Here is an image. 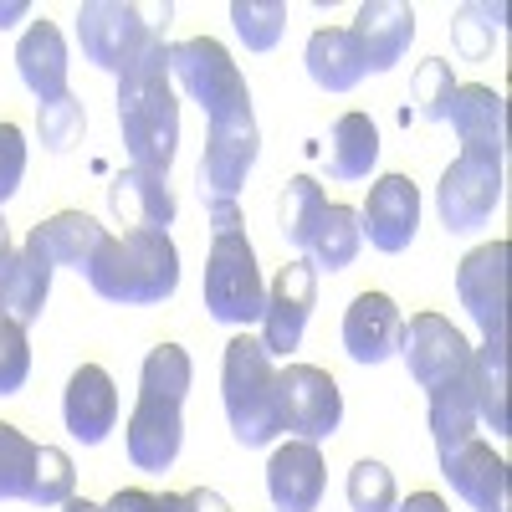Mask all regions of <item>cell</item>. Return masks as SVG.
I'll list each match as a JSON object with an SVG mask.
<instances>
[{
    "instance_id": "6da1fadb",
    "label": "cell",
    "mask_w": 512,
    "mask_h": 512,
    "mask_svg": "<svg viewBox=\"0 0 512 512\" xmlns=\"http://www.w3.org/2000/svg\"><path fill=\"white\" fill-rule=\"evenodd\" d=\"M118 128H123V149L134 159V169L169 175L180 149V103H175V88H169L164 31H154L134 52V62L118 72Z\"/></svg>"
},
{
    "instance_id": "7a4b0ae2",
    "label": "cell",
    "mask_w": 512,
    "mask_h": 512,
    "mask_svg": "<svg viewBox=\"0 0 512 512\" xmlns=\"http://www.w3.org/2000/svg\"><path fill=\"white\" fill-rule=\"evenodd\" d=\"M195 364L180 344H154L139 369V405L128 415V461L139 472H164L175 466L185 441V395H190Z\"/></svg>"
},
{
    "instance_id": "3957f363",
    "label": "cell",
    "mask_w": 512,
    "mask_h": 512,
    "mask_svg": "<svg viewBox=\"0 0 512 512\" xmlns=\"http://www.w3.org/2000/svg\"><path fill=\"white\" fill-rule=\"evenodd\" d=\"M205 216H210L205 313L216 318V323H231V328L262 323L267 287H262V272H256V251H251V241H246V226H241L236 200H226V205H205Z\"/></svg>"
},
{
    "instance_id": "277c9868",
    "label": "cell",
    "mask_w": 512,
    "mask_h": 512,
    "mask_svg": "<svg viewBox=\"0 0 512 512\" xmlns=\"http://www.w3.org/2000/svg\"><path fill=\"white\" fill-rule=\"evenodd\" d=\"M82 277L108 303H164L180 287V251L169 241V231L103 236V246L93 251Z\"/></svg>"
},
{
    "instance_id": "5b68a950",
    "label": "cell",
    "mask_w": 512,
    "mask_h": 512,
    "mask_svg": "<svg viewBox=\"0 0 512 512\" xmlns=\"http://www.w3.org/2000/svg\"><path fill=\"white\" fill-rule=\"evenodd\" d=\"M221 395H226V420L241 446H267L277 436V369L262 338H231L221 359Z\"/></svg>"
},
{
    "instance_id": "8992f818",
    "label": "cell",
    "mask_w": 512,
    "mask_h": 512,
    "mask_svg": "<svg viewBox=\"0 0 512 512\" xmlns=\"http://www.w3.org/2000/svg\"><path fill=\"white\" fill-rule=\"evenodd\" d=\"M175 6H128V0H88L77 6L82 57L103 72H123L154 31H169Z\"/></svg>"
},
{
    "instance_id": "52a82bcc",
    "label": "cell",
    "mask_w": 512,
    "mask_h": 512,
    "mask_svg": "<svg viewBox=\"0 0 512 512\" xmlns=\"http://www.w3.org/2000/svg\"><path fill=\"white\" fill-rule=\"evenodd\" d=\"M169 77L205 108V118H231V113H251V88L241 67L231 62V52L210 36H190L169 47Z\"/></svg>"
},
{
    "instance_id": "ba28073f",
    "label": "cell",
    "mask_w": 512,
    "mask_h": 512,
    "mask_svg": "<svg viewBox=\"0 0 512 512\" xmlns=\"http://www.w3.org/2000/svg\"><path fill=\"white\" fill-rule=\"evenodd\" d=\"M502 200V154L497 149H461V159L441 175L436 185V210H441V226L466 236L487 226V216Z\"/></svg>"
},
{
    "instance_id": "9c48e42d",
    "label": "cell",
    "mask_w": 512,
    "mask_h": 512,
    "mask_svg": "<svg viewBox=\"0 0 512 512\" xmlns=\"http://www.w3.org/2000/svg\"><path fill=\"white\" fill-rule=\"evenodd\" d=\"M344 420V395L328 369L313 364H287L277 374V431L297 436V441H328Z\"/></svg>"
},
{
    "instance_id": "30bf717a",
    "label": "cell",
    "mask_w": 512,
    "mask_h": 512,
    "mask_svg": "<svg viewBox=\"0 0 512 512\" xmlns=\"http://www.w3.org/2000/svg\"><path fill=\"white\" fill-rule=\"evenodd\" d=\"M256 149H262V134H256L251 113H231V118L210 123V139H205V154H200V169H195L200 200L205 205L236 200L246 175H251V164H256Z\"/></svg>"
},
{
    "instance_id": "8fae6325",
    "label": "cell",
    "mask_w": 512,
    "mask_h": 512,
    "mask_svg": "<svg viewBox=\"0 0 512 512\" xmlns=\"http://www.w3.org/2000/svg\"><path fill=\"white\" fill-rule=\"evenodd\" d=\"M318 308V267L308 262V256H297V262H287L267 292L262 303V349L267 354H292L297 344H303V328Z\"/></svg>"
},
{
    "instance_id": "7c38bea8",
    "label": "cell",
    "mask_w": 512,
    "mask_h": 512,
    "mask_svg": "<svg viewBox=\"0 0 512 512\" xmlns=\"http://www.w3.org/2000/svg\"><path fill=\"white\" fill-rule=\"evenodd\" d=\"M507 256H512L507 241H487L472 256H461L456 267V297L482 328V338L507 333Z\"/></svg>"
},
{
    "instance_id": "4fadbf2b",
    "label": "cell",
    "mask_w": 512,
    "mask_h": 512,
    "mask_svg": "<svg viewBox=\"0 0 512 512\" xmlns=\"http://www.w3.org/2000/svg\"><path fill=\"white\" fill-rule=\"evenodd\" d=\"M400 354H405V364H410V374H415L420 390H431V384L461 374L466 359H472L461 328H456L451 318H441V313H415L410 328L400 333Z\"/></svg>"
},
{
    "instance_id": "5bb4252c",
    "label": "cell",
    "mask_w": 512,
    "mask_h": 512,
    "mask_svg": "<svg viewBox=\"0 0 512 512\" xmlns=\"http://www.w3.org/2000/svg\"><path fill=\"white\" fill-rule=\"evenodd\" d=\"M359 231L369 236L374 251H405L420 231V190L405 175H384L374 180L364 210H359Z\"/></svg>"
},
{
    "instance_id": "9a60e30c",
    "label": "cell",
    "mask_w": 512,
    "mask_h": 512,
    "mask_svg": "<svg viewBox=\"0 0 512 512\" xmlns=\"http://www.w3.org/2000/svg\"><path fill=\"white\" fill-rule=\"evenodd\" d=\"M441 477L456 487L461 502H472L477 512H507V461L487 441H466L451 456H441Z\"/></svg>"
},
{
    "instance_id": "2e32d148",
    "label": "cell",
    "mask_w": 512,
    "mask_h": 512,
    "mask_svg": "<svg viewBox=\"0 0 512 512\" xmlns=\"http://www.w3.org/2000/svg\"><path fill=\"white\" fill-rule=\"evenodd\" d=\"M400 333H405V318L395 308V297L384 292H359L344 313V349L354 364H384L390 354H400Z\"/></svg>"
},
{
    "instance_id": "e0dca14e",
    "label": "cell",
    "mask_w": 512,
    "mask_h": 512,
    "mask_svg": "<svg viewBox=\"0 0 512 512\" xmlns=\"http://www.w3.org/2000/svg\"><path fill=\"white\" fill-rule=\"evenodd\" d=\"M47 292H52V256L41 251L36 236H26V246L11 251V262L0 267V318L31 328L47 308Z\"/></svg>"
},
{
    "instance_id": "ac0fdd59",
    "label": "cell",
    "mask_w": 512,
    "mask_h": 512,
    "mask_svg": "<svg viewBox=\"0 0 512 512\" xmlns=\"http://www.w3.org/2000/svg\"><path fill=\"white\" fill-rule=\"evenodd\" d=\"M267 492L277 512H318L323 502V456L313 441H287L267 461Z\"/></svg>"
},
{
    "instance_id": "d6986e66",
    "label": "cell",
    "mask_w": 512,
    "mask_h": 512,
    "mask_svg": "<svg viewBox=\"0 0 512 512\" xmlns=\"http://www.w3.org/2000/svg\"><path fill=\"white\" fill-rule=\"evenodd\" d=\"M62 420H67V431H72L82 446H98V441H108V431L118 425V390H113L108 369H98V364H82V369L67 379Z\"/></svg>"
},
{
    "instance_id": "ffe728a7",
    "label": "cell",
    "mask_w": 512,
    "mask_h": 512,
    "mask_svg": "<svg viewBox=\"0 0 512 512\" xmlns=\"http://www.w3.org/2000/svg\"><path fill=\"white\" fill-rule=\"evenodd\" d=\"M108 210L128 231H169L175 221V195H169V175H149V169H123L108 185Z\"/></svg>"
},
{
    "instance_id": "44dd1931",
    "label": "cell",
    "mask_w": 512,
    "mask_h": 512,
    "mask_svg": "<svg viewBox=\"0 0 512 512\" xmlns=\"http://www.w3.org/2000/svg\"><path fill=\"white\" fill-rule=\"evenodd\" d=\"M359 47H364V62L369 72H390L405 52H410V36H415V11L400 6V0H369V6H359L354 26Z\"/></svg>"
},
{
    "instance_id": "7402d4cb",
    "label": "cell",
    "mask_w": 512,
    "mask_h": 512,
    "mask_svg": "<svg viewBox=\"0 0 512 512\" xmlns=\"http://www.w3.org/2000/svg\"><path fill=\"white\" fill-rule=\"evenodd\" d=\"M16 67L36 103H57L67 93V41L52 21H31L16 41Z\"/></svg>"
},
{
    "instance_id": "603a6c76",
    "label": "cell",
    "mask_w": 512,
    "mask_h": 512,
    "mask_svg": "<svg viewBox=\"0 0 512 512\" xmlns=\"http://www.w3.org/2000/svg\"><path fill=\"white\" fill-rule=\"evenodd\" d=\"M431 405H425V415H431V436H436V456H451L456 446L477 441V400H472V359H466L461 374L431 384Z\"/></svg>"
},
{
    "instance_id": "cb8c5ba5",
    "label": "cell",
    "mask_w": 512,
    "mask_h": 512,
    "mask_svg": "<svg viewBox=\"0 0 512 512\" xmlns=\"http://www.w3.org/2000/svg\"><path fill=\"white\" fill-rule=\"evenodd\" d=\"M364 72H369V62H364V47H359V36L349 26H318L308 36V77L323 93L359 88Z\"/></svg>"
},
{
    "instance_id": "d4e9b609",
    "label": "cell",
    "mask_w": 512,
    "mask_h": 512,
    "mask_svg": "<svg viewBox=\"0 0 512 512\" xmlns=\"http://www.w3.org/2000/svg\"><path fill=\"white\" fill-rule=\"evenodd\" d=\"M451 123L461 134V149H497L507 144V103L487 82H466L451 98Z\"/></svg>"
},
{
    "instance_id": "484cf974",
    "label": "cell",
    "mask_w": 512,
    "mask_h": 512,
    "mask_svg": "<svg viewBox=\"0 0 512 512\" xmlns=\"http://www.w3.org/2000/svg\"><path fill=\"white\" fill-rule=\"evenodd\" d=\"M31 236L41 241V251L52 256V267L88 272L93 251L103 246V236H108V231H103L93 216H82V210H57V216H52V221H41Z\"/></svg>"
},
{
    "instance_id": "4316f807",
    "label": "cell",
    "mask_w": 512,
    "mask_h": 512,
    "mask_svg": "<svg viewBox=\"0 0 512 512\" xmlns=\"http://www.w3.org/2000/svg\"><path fill=\"white\" fill-rule=\"evenodd\" d=\"M379 159V128L369 123V113H344L328 134V180L354 185L364 180Z\"/></svg>"
},
{
    "instance_id": "83f0119b",
    "label": "cell",
    "mask_w": 512,
    "mask_h": 512,
    "mask_svg": "<svg viewBox=\"0 0 512 512\" xmlns=\"http://www.w3.org/2000/svg\"><path fill=\"white\" fill-rule=\"evenodd\" d=\"M472 400H477V420L492 425V436H512V415H507V338H487L482 349H472Z\"/></svg>"
},
{
    "instance_id": "f1b7e54d",
    "label": "cell",
    "mask_w": 512,
    "mask_h": 512,
    "mask_svg": "<svg viewBox=\"0 0 512 512\" xmlns=\"http://www.w3.org/2000/svg\"><path fill=\"white\" fill-rule=\"evenodd\" d=\"M323 210H328L323 185L313 175H292L282 185V195H277V231H282V241L292 251H308V241H313V231L323 221Z\"/></svg>"
},
{
    "instance_id": "f546056e",
    "label": "cell",
    "mask_w": 512,
    "mask_h": 512,
    "mask_svg": "<svg viewBox=\"0 0 512 512\" xmlns=\"http://www.w3.org/2000/svg\"><path fill=\"white\" fill-rule=\"evenodd\" d=\"M359 246H364L359 210H349V205H328V210H323V221H318V231H313V241H308V262H313L318 272H344L354 256H359Z\"/></svg>"
},
{
    "instance_id": "4dcf8cb0",
    "label": "cell",
    "mask_w": 512,
    "mask_h": 512,
    "mask_svg": "<svg viewBox=\"0 0 512 512\" xmlns=\"http://www.w3.org/2000/svg\"><path fill=\"white\" fill-rule=\"evenodd\" d=\"M36 441H26L16 425L0 420V502H11V497H31V472H36Z\"/></svg>"
},
{
    "instance_id": "1f68e13d",
    "label": "cell",
    "mask_w": 512,
    "mask_h": 512,
    "mask_svg": "<svg viewBox=\"0 0 512 512\" xmlns=\"http://www.w3.org/2000/svg\"><path fill=\"white\" fill-rule=\"evenodd\" d=\"M456 88H461V82L451 77V62H446V57L420 62V67H415V77H410L415 113H420V118H431V123L451 118V98H456Z\"/></svg>"
},
{
    "instance_id": "d6a6232c",
    "label": "cell",
    "mask_w": 512,
    "mask_h": 512,
    "mask_svg": "<svg viewBox=\"0 0 512 512\" xmlns=\"http://www.w3.org/2000/svg\"><path fill=\"white\" fill-rule=\"evenodd\" d=\"M231 21L246 41V52H272L282 41V26H287V6L282 0H236Z\"/></svg>"
},
{
    "instance_id": "836d02e7",
    "label": "cell",
    "mask_w": 512,
    "mask_h": 512,
    "mask_svg": "<svg viewBox=\"0 0 512 512\" xmlns=\"http://www.w3.org/2000/svg\"><path fill=\"white\" fill-rule=\"evenodd\" d=\"M72 487H77V472H72V461H67V451H57V446H41L36 451V472H31V507H62L67 497H72Z\"/></svg>"
},
{
    "instance_id": "e575fe53",
    "label": "cell",
    "mask_w": 512,
    "mask_h": 512,
    "mask_svg": "<svg viewBox=\"0 0 512 512\" xmlns=\"http://www.w3.org/2000/svg\"><path fill=\"white\" fill-rule=\"evenodd\" d=\"M344 492H349V512H395V502H400L390 466H379V461H359Z\"/></svg>"
},
{
    "instance_id": "d590c367",
    "label": "cell",
    "mask_w": 512,
    "mask_h": 512,
    "mask_svg": "<svg viewBox=\"0 0 512 512\" xmlns=\"http://www.w3.org/2000/svg\"><path fill=\"white\" fill-rule=\"evenodd\" d=\"M502 31V6H461L456 21H451V36H456V52L466 62H477L492 52V41Z\"/></svg>"
},
{
    "instance_id": "8d00e7d4",
    "label": "cell",
    "mask_w": 512,
    "mask_h": 512,
    "mask_svg": "<svg viewBox=\"0 0 512 512\" xmlns=\"http://www.w3.org/2000/svg\"><path fill=\"white\" fill-rule=\"evenodd\" d=\"M41 113H36V128H41V144H47L52 154H67L77 139H82V103L72 98V93H62L57 103H36Z\"/></svg>"
},
{
    "instance_id": "74e56055",
    "label": "cell",
    "mask_w": 512,
    "mask_h": 512,
    "mask_svg": "<svg viewBox=\"0 0 512 512\" xmlns=\"http://www.w3.org/2000/svg\"><path fill=\"white\" fill-rule=\"evenodd\" d=\"M31 374V349H26V328L0 318V395H16Z\"/></svg>"
},
{
    "instance_id": "f35d334b",
    "label": "cell",
    "mask_w": 512,
    "mask_h": 512,
    "mask_svg": "<svg viewBox=\"0 0 512 512\" xmlns=\"http://www.w3.org/2000/svg\"><path fill=\"white\" fill-rule=\"evenodd\" d=\"M26 175V134L16 123H0V205L21 190Z\"/></svg>"
},
{
    "instance_id": "ab89813d",
    "label": "cell",
    "mask_w": 512,
    "mask_h": 512,
    "mask_svg": "<svg viewBox=\"0 0 512 512\" xmlns=\"http://www.w3.org/2000/svg\"><path fill=\"white\" fill-rule=\"evenodd\" d=\"M103 512H190L185 492H139V487H123L108 497Z\"/></svg>"
},
{
    "instance_id": "60d3db41",
    "label": "cell",
    "mask_w": 512,
    "mask_h": 512,
    "mask_svg": "<svg viewBox=\"0 0 512 512\" xmlns=\"http://www.w3.org/2000/svg\"><path fill=\"white\" fill-rule=\"evenodd\" d=\"M185 502H190V512H231V502H226L221 492H210V487L185 492Z\"/></svg>"
},
{
    "instance_id": "b9f144b4",
    "label": "cell",
    "mask_w": 512,
    "mask_h": 512,
    "mask_svg": "<svg viewBox=\"0 0 512 512\" xmlns=\"http://www.w3.org/2000/svg\"><path fill=\"white\" fill-rule=\"evenodd\" d=\"M395 512H451L436 492H415V497H405V502H395Z\"/></svg>"
},
{
    "instance_id": "7bdbcfd3",
    "label": "cell",
    "mask_w": 512,
    "mask_h": 512,
    "mask_svg": "<svg viewBox=\"0 0 512 512\" xmlns=\"http://www.w3.org/2000/svg\"><path fill=\"white\" fill-rule=\"evenodd\" d=\"M31 6H26V0H6V6H0V31H11L21 16H26Z\"/></svg>"
},
{
    "instance_id": "ee69618b",
    "label": "cell",
    "mask_w": 512,
    "mask_h": 512,
    "mask_svg": "<svg viewBox=\"0 0 512 512\" xmlns=\"http://www.w3.org/2000/svg\"><path fill=\"white\" fill-rule=\"evenodd\" d=\"M11 262V226H6V216H0V267Z\"/></svg>"
},
{
    "instance_id": "f6af8a7d",
    "label": "cell",
    "mask_w": 512,
    "mask_h": 512,
    "mask_svg": "<svg viewBox=\"0 0 512 512\" xmlns=\"http://www.w3.org/2000/svg\"><path fill=\"white\" fill-rule=\"evenodd\" d=\"M62 512H103V507H93L88 497H67V502H62Z\"/></svg>"
}]
</instances>
